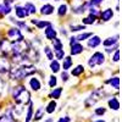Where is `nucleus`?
<instances>
[{
  "instance_id": "f257e3e1",
  "label": "nucleus",
  "mask_w": 122,
  "mask_h": 122,
  "mask_svg": "<svg viewBox=\"0 0 122 122\" xmlns=\"http://www.w3.org/2000/svg\"><path fill=\"white\" fill-rule=\"evenodd\" d=\"M36 67L32 65H21L17 68H11L9 71L10 72V77L12 79H23L27 76H30L36 73Z\"/></svg>"
},
{
  "instance_id": "f03ea898",
  "label": "nucleus",
  "mask_w": 122,
  "mask_h": 122,
  "mask_svg": "<svg viewBox=\"0 0 122 122\" xmlns=\"http://www.w3.org/2000/svg\"><path fill=\"white\" fill-rule=\"evenodd\" d=\"M12 98L15 100V103L16 104H20V105L28 104L29 101H30V94H29V92L23 86H17V87L14 88Z\"/></svg>"
},
{
  "instance_id": "7ed1b4c3",
  "label": "nucleus",
  "mask_w": 122,
  "mask_h": 122,
  "mask_svg": "<svg viewBox=\"0 0 122 122\" xmlns=\"http://www.w3.org/2000/svg\"><path fill=\"white\" fill-rule=\"evenodd\" d=\"M105 62V55L103 53H100V51H97L93 54V56H92L88 61V65L93 68L95 66H100V65H103Z\"/></svg>"
},
{
  "instance_id": "20e7f679",
  "label": "nucleus",
  "mask_w": 122,
  "mask_h": 122,
  "mask_svg": "<svg viewBox=\"0 0 122 122\" xmlns=\"http://www.w3.org/2000/svg\"><path fill=\"white\" fill-rule=\"evenodd\" d=\"M9 38L12 40V42H20V40H23V34L21 33V30L18 28H10L7 32Z\"/></svg>"
},
{
  "instance_id": "39448f33",
  "label": "nucleus",
  "mask_w": 122,
  "mask_h": 122,
  "mask_svg": "<svg viewBox=\"0 0 122 122\" xmlns=\"http://www.w3.org/2000/svg\"><path fill=\"white\" fill-rule=\"evenodd\" d=\"M11 70V64L6 57H0V72L7 73Z\"/></svg>"
},
{
  "instance_id": "423d86ee",
  "label": "nucleus",
  "mask_w": 122,
  "mask_h": 122,
  "mask_svg": "<svg viewBox=\"0 0 122 122\" xmlns=\"http://www.w3.org/2000/svg\"><path fill=\"white\" fill-rule=\"evenodd\" d=\"M44 34H45L46 39H49V40H53V39L56 37V30H55V28H54L51 25H49L48 27H45Z\"/></svg>"
},
{
  "instance_id": "0eeeda50",
  "label": "nucleus",
  "mask_w": 122,
  "mask_h": 122,
  "mask_svg": "<svg viewBox=\"0 0 122 122\" xmlns=\"http://www.w3.org/2000/svg\"><path fill=\"white\" fill-rule=\"evenodd\" d=\"M100 17H101V20H103L104 22L110 21V20L114 17V11H112V9H106V10H104V11L100 14Z\"/></svg>"
},
{
  "instance_id": "6e6552de",
  "label": "nucleus",
  "mask_w": 122,
  "mask_h": 122,
  "mask_svg": "<svg viewBox=\"0 0 122 122\" xmlns=\"http://www.w3.org/2000/svg\"><path fill=\"white\" fill-rule=\"evenodd\" d=\"M101 43V39L98 36H92L90 39H88V46L89 48H97Z\"/></svg>"
},
{
  "instance_id": "1a4fd4ad",
  "label": "nucleus",
  "mask_w": 122,
  "mask_h": 122,
  "mask_svg": "<svg viewBox=\"0 0 122 122\" xmlns=\"http://www.w3.org/2000/svg\"><path fill=\"white\" fill-rule=\"evenodd\" d=\"M15 12H16V16L18 18H25V17H27L29 15L27 12V10L25 7H22V6H16L15 7Z\"/></svg>"
},
{
  "instance_id": "9d476101",
  "label": "nucleus",
  "mask_w": 122,
  "mask_h": 122,
  "mask_svg": "<svg viewBox=\"0 0 122 122\" xmlns=\"http://www.w3.org/2000/svg\"><path fill=\"white\" fill-rule=\"evenodd\" d=\"M83 45L82 44H78V43H76V44H73V45H71V55H78V54H81L83 51Z\"/></svg>"
},
{
  "instance_id": "9b49d317",
  "label": "nucleus",
  "mask_w": 122,
  "mask_h": 122,
  "mask_svg": "<svg viewBox=\"0 0 122 122\" xmlns=\"http://www.w3.org/2000/svg\"><path fill=\"white\" fill-rule=\"evenodd\" d=\"M117 42H118V36H115V37H110V38L105 39L104 42H103V44L106 48H109V46H112V45L117 44Z\"/></svg>"
},
{
  "instance_id": "f8f14e48",
  "label": "nucleus",
  "mask_w": 122,
  "mask_h": 122,
  "mask_svg": "<svg viewBox=\"0 0 122 122\" xmlns=\"http://www.w3.org/2000/svg\"><path fill=\"white\" fill-rule=\"evenodd\" d=\"M40 12L43 15H51L54 12V6L50 5V4H45V5L42 6V9H40Z\"/></svg>"
},
{
  "instance_id": "ddd939ff",
  "label": "nucleus",
  "mask_w": 122,
  "mask_h": 122,
  "mask_svg": "<svg viewBox=\"0 0 122 122\" xmlns=\"http://www.w3.org/2000/svg\"><path fill=\"white\" fill-rule=\"evenodd\" d=\"M62 60H64V62H62L64 71H67L68 68H71V66H72V59H71V56H66Z\"/></svg>"
},
{
  "instance_id": "4468645a",
  "label": "nucleus",
  "mask_w": 122,
  "mask_h": 122,
  "mask_svg": "<svg viewBox=\"0 0 122 122\" xmlns=\"http://www.w3.org/2000/svg\"><path fill=\"white\" fill-rule=\"evenodd\" d=\"M29 86H30V88H32L33 90H39L40 89V82H39V79L38 78H32L29 81Z\"/></svg>"
},
{
  "instance_id": "2eb2a0df",
  "label": "nucleus",
  "mask_w": 122,
  "mask_h": 122,
  "mask_svg": "<svg viewBox=\"0 0 122 122\" xmlns=\"http://www.w3.org/2000/svg\"><path fill=\"white\" fill-rule=\"evenodd\" d=\"M11 6L10 5H6V4H1L0 5V15H9L11 12Z\"/></svg>"
},
{
  "instance_id": "dca6fc26",
  "label": "nucleus",
  "mask_w": 122,
  "mask_h": 122,
  "mask_svg": "<svg viewBox=\"0 0 122 122\" xmlns=\"http://www.w3.org/2000/svg\"><path fill=\"white\" fill-rule=\"evenodd\" d=\"M109 106H110L111 109H114V110H118V109H120V103H118L117 98L110 99V100H109Z\"/></svg>"
},
{
  "instance_id": "f3484780",
  "label": "nucleus",
  "mask_w": 122,
  "mask_h": 122,
  "mask_svg": "<svg viewBox=\"0 0 122 122\" xmlns=\"http://www.w3.org/2000/svg\"><path fill=\"white\" fill-rule=\"evenodd\" d=\"M107 83L112 86V88L118 89V88H120V78H118V77H114V78L109 79V81H107Z\"/></svg>"
},
{
  "instance_id": "a211bd4d",
  "label": "nucleus",
  "mask_w": 122,
  "mask_h": 122,
  "mask_svg": "<svg viewBox=\"0 0 122 122\" xmlns=\"http://www.w3.org/2000/svg\"><path fill=\"white\" fill-rule=\"evenodd\" d=\"M50 68H51V71L54 73L59 72L60 71V64L57 60H51V62H50Z\"/></svg>"
},
{
  "instance_id": "6ab92c4d",
  "label": "nucleus",
  "mask_w": 122,
  "mask_h": 122,
  "mask_svg": "<svg viewBox=\"0 0 122 122\" xmlns=\"http://www.w3.org/2000/svg\"><path fill=\"white\" fill-rule=\"evenodd\" d=\"M54 54H55V57L57 60H62L65 57V50H64V48L62 49H54Z\"/></svg>"
},
{
  "instance_id": "aec40b11",
  "label": "nucleus",
  "mask_w": 122,
  "mask_h": 122,
  "mask_svg": "<svg viewBox=\"0 0 122 122\" xmlns=\"http://www.w3.org/2000/svg\"><path fill=\"white\" fill-rule=\"evenodd\" d=\"M44 112H45V111H44V109L43 107H39L38 110H37V112L34 114V121H39V120H42L43 117H44Z\"/></svg>"
},
{
  "instance_id": "412c9836",
  "label": "nucleus",
  "mask_w": 122,
  "mask_h": 122,
  "mask_svg": "<svg viewBox=\"0 0 122 122\" xmlns=\"http://www.w3.org/2000/svg\"><path fill=\"white\" fill-rule=\"evenodd\" d=\"M83 71H84V67L82 65H78L77 67H75L72 71H71V75L72 76H79L81 73H83Z\"/></svg>"
},
{
  "instance_id": "4be33fe9",
  "label": "nucleus",
  "mask_w": 122,
  "mask_h": 122,
  "mask_svg": "<svg viewBox=\"0 0 122 122\" xmlns=\"http://www.w3.org/2000/svg\"><path fill=\"white\" fill-rule=\"evenodd\" d=\"M55 107H56V103L54 100H51L50 103L48 104V106H46V109H45V112H48V114H53L54 111H55Z\"/></svg>"
},
{
  "instance_id": "5701e85b",
  "label": "nucleus",
  "mask_w": 122,
  "mask_h": 122,
  "mask_svg": "<svg viewBox=\"0 0 122 122\" xmlns=\"http://www.w3.org/2000/svg\"><path fill=\"white\" fill-rule=\"evenodd\" d=\"M33 117V104L29 101V106H28V111H27V117H26V122H29Z\"/></svg>"
},
{
  "instance_id": "b1692460",
  "label": "nucleus",
  "mask_w": 122,
  "mask_h": 122,
  "mask_svg": "<svg viewBox=\"0 0 122 122\" xmlns=\"http://www.w3.org/2000/svg\"><path fill=\"white\" fill-rule=\"evenodd\" d=\"M95 16H93V15H90V16H88V17H86V18H83L82 20V22H83V25L86 26V25H93L94 22H95Z\"/></svg>"
},
{
  "instance_id": "393cba45",
  "label": "nucleus",
  "mask_w": 122,
  "mask_h": 122,
  "mask_svg": "<svg viewBox=\"0 0 122 122\" xmlns=\"http://www.w3.org/2000/svg\"><path fill=\"white\" fill-rule=\"evenodd\" d=\"M86 10H87V6L84 4V5H79V6L72 7V12H75V14H83Z\"/></svg>"
},
{
  "instance_id": "a878e982",
  "label": "nucleus",
  "mask_w": 122,
  "mask_h": 122,
  "mask_svg": "<svg viewBox=\"0 0 122 122\" xmlns=\"http://www.w3.org/2000/svg\"><path fill=\"white\" fill-rule=\"evenodd\" d=\"M23 7L27 10V12H28V14H36V11H37L36 6H34L32 3H27V4H26Z\"/></svg>"
},
{
  "instance_id": "bb28decb",
  "label": "nucleus",
  "mask_w": 122,
  "mask_h": 122,
  "mask_svg": "<svg viewBox=\"0 0 122 122\" xmlns=\"http://www.w3.org/2000/svg\"><path fill=\"white\" fill-rule=\"evenodd\" d=\"M61 93H62V88H56L50 93V97L54 98V99H59L61 97Z\"/></svg>"
},
{
  "instance_id": "cd10ccee",
  "label": "nucleus",
  "mask_w": 122,
  "mask_h": 122,
  "mask_svg": "<svg viewBox=\"0 0 122 122\" xmlns=\"http://www.w3.org/2000/svg\"><path fill=\"white\" fill-rule=\"evenodd\" d=\"M53 46H54V49H62L64 48L62 42H61L59 38H56V37L53 39Z\"/></svg>"
},
{
  "instance_id": "c85d7f7f",
  "label": "nucleus",
  "mask_w": 122,
  "mask_h": 122,
  "mask_svg": "<svg viewBox=\"0 0 122 122\" xmlns=\"http://www.w3.org/2000/svg\"><path fill=\"white\" fill-rule=\"evenodd\" d=\"M92 36H93L92 33H82V34H78L76 37V39H77V42H82V40H86V39L90 38Z\"/></svg>"
},
{
  "instance_id": "c756f323",
  "label": "nucleus",
  "mask_w": 122,
  "mask_h": 122,
  "mask_svg": "<svg viewBox=\"0 0 122 122\" xmlns=\"http://www.w3.org/2000/svg\"><path fill=\"white\" fill-rule=\"evenodd\" d=\"M101 3H103V0H90V1L86 3L87 10H88V7H90V6H99Z\"/></svg>"
},
{
  "instance_id": "7c9ffc66",
  "label": "nucleus",
  "mask_w": 122,
  "mask_h": 122,
  "mask_svg": "<svg viewBox=\"0 0 122 122\" xmlns=\"http://www.w3.org/2000/svg\"><path fill=\"white\" fill-rule=\"evenodd\" d=\"M44 53H45V55H46V57L51 61V60H54V53L51 51V49H50L49 46H45L44 48Z\"/></svg>"
},
{
  "instance_id": "2f4dec72",
  "label": "nucleus",
  "mask_w": 122,
  "mask_h": 122,
  "mask_svg": "<svg viewBox=\"0 0 122 122\" xmlns=\"http://www.w3.org/2000/svg\"><path fill=\"white\" fill-rule=\"evenodd\" d=\"M10 21H11V22H14L15 25H17L18 27H21V28H25V29H28V30H30L27 26H26V23L25 22H20V21H16V20L14 18V17H10Z\"/></svg>"
},
{
  "instance_id": "473e14b6",
  "label": "nucleus",
  "mask_w": 122,
  "mask_h": 122,
  "mask_svg": "<svg viewBox=\"0 0 122 122\" xmlns=\"http://www.w3.org/2000/svg\"><path fill=\"white\" fill-rule=\"evenodd\" d=\"M88 10H89V12H90V15H93V16H98L99 14H100V11H99V7L98 6H90V7H88Z\"/></svg>"
},
{
  "instance_id": "72a5a7b5",
  "label": "nucleus",
  "mask_w": 122,
  "mask_h": 122,
  "mask_svg": "<svg viewBox=\"0 0 122 122\" xmlns=\"http://www.w3.org/2000/svg\"><path fill=\"white\" fill-rule=\"evenodd\" d=\"M0 122H15L12 116H9V115H3L0 116Z\"/></svg>"
},
{
  "instance_id": "f704fd0d",
  "label": "nucleus",
  "mask_w": 122,
  "mask_h": 122,
  "mask_svg": "<svg viewBox=\"0 0 122 122\" xmlns=\"http://www.w3.org/2000/svg\"><path fill=\"white\" fill-rule=\"evenodd\" d=\"M66 12H67V6L64 4V5H60V7H59V10H57V14H59V16H64V15H66Z\"/></svg>"
},
{
  "instance_id": "c9c22d12",
  "label": "nucleus",
  "mask_w": 122,
  "mask_h": 122,
  "mask_svg": "<svg viewBox=\"0 0 122 122\" xmlns=\"http://www.w3.org/2000/svg\"><path fill=\"white\" fill-rule=\"evenodd\" d=\"M49 25H51V23L48 22V21H38V22H37V27H38L39 29H43V28L48 27Z\"/></svg>"
},
{
  "instance_id": "e433bc0d",
  "label": "nucleus",
  "mask_w": 122,
  "mask_h": 122,
  "mask_svg": "<svg viewBox=\"0 0 122 122\" xmlns=\"http://www.w3.org/2000/svg\"><path fill=\"white\" fill-rule=\"evenodd\" d=\"M86 29V26H71V32H81V30Z\"/></svg>"
},
{
  "instance_id": "4c0bfd02",
  "label": "nucleus",
  "mask_w": 122,
  "mask_h": 122,
  "mask_svg": "<svg viewBox=\"0 0 122 122\" xmlns=\"http://www.w3.org/2000/svg\"><path fill=\"white\" fill-rule=\"evenodd\" d=\"M56 83H57L56 77H55V76H51V77H50V81H49V86L51 87V88H54V87L56 86Z\"/></svg>"
},
{
  "instance_id": "58836bf2",
  "label": "nucleus",
  "mask_w": 122,
  "mask_h": 122,
  "mask_svg": "<svg viewBox=\"0 0 122 122\" xmlns=\"http://www.w3.org/2000/svg\"><path fill=\"white\" fill-rule=\"evenodd\" d=\"M105 112H106V110H105L104 107H98V109H95V115H98V116L104 115Z\"/></svg>"
},
{
  "instance_id": "ea45409f",
  "label": "nucleus",
  "mask_w": 122,
  "mask_h": 122,
  "mask_svg": "<svg viewBox=\"0 0 122 122\" xmlns=\"http://www.w3.org/2000/svg\"><path fill=\"white\" fill-rule=\"evenodd\" d=\"M112 59H114L115 62H117V61L120 60V50H118V49L115 50V54H114V57H112Z\"/></svg>"
},
{
  "instance_id": "a19ab883",
  "label": "nucleus",
  "mask_w": 122,
  "mask_h": 122,
  "mask_svg": "<svg viewBox=\"0 0 122 122\" xmlns=\"http://www.w3.org/2000/svg\"><path fill=\"white\" fill-rule=\"evenodd\" d=\"M118 48V44H115V45H112V46H109L107 49H106V53H112L114 50H116Z\"/></svg>"
},
{
  "instance_id": "79ce46f5",
  "label": "nucleus",
  "mask_w": 122,
  "mask_h": 122,
  "mask_svg": "<svg viewBox=\"0 0 122 122\" xmlns=\"http://www.w3.org/2000/svg\"><path fill=\"white\" fill-rule=\"evenodd\" d=\"M61 78H62L64 82H66V81L68 79V75H67L66 72H62V73H61Z\"/></svg>"
},
{
  "instance_id": "37998d69",
  "label": "nucleus",
  "mask_w": 122,
  "mask_h": 122,
  "mask_svg": "<svg viewBox=\"0 0 122 122\" xmlns=\"http://www.w3.org/2000/svg\"><path fill=\"white\" fill-rule=\"evenodd\" d=\"M57 122H70V117L68 116H65V117H61Z\"/></svg>"
},
{
  "instance_id": "c03bdc74",
  "label": "nucleus",
  "mask_w": 122,
  "mask_h": 122,
  "mask_svg": "<svg viewBox=\"0 0 122 122\" xmlns=\"http://www.w3.org/2000/svg\"><path fill=\"white\" fill-rule=\"evenodd\" d=\"M77 43V39H76V37H72L70 39V45H73V44H76Z\"/></svg>"
},
{
  "instance_id": "a18cd8bd",
  "label": "nucleus",
  "mask_w": 122,
  "mask_h": 122,
  "mask_svg": "<svg viewBox=\"0 0 122 122\" xmlns=\"http://www.w3.org/2000/svg\"><path fill=\"white\" fill-rule=\"evenodd\" d=\"M15 1V0H5V1H4V4H6V5H10V4H11V3H14Z\"/></svg>"
},
{
  "instance_id": "49530a36",
  "label": "nucleus",
  "mask_w": 122,
  "mask_h": 122,
  "mask_svg": "<svg viewBox=\"0 0 122 122\" xmlns=\"http://www.w3.org/2000/svg\"><path fill=\"white\" fill-rule=\"evenodd\" d=\"M37 22H38L37 20H32V23H33V25H37Z\"/></svg>"
},
{
  "instance_id": "de8ad7c7",
  "label": "nucleus",
  "mask_w": 122,
  "mask_h": 122,
  "mask_svg": "<svg viewBox=\"0 0 122 122\" xmlns=\"http://www.w3.org/2000/svg\"><path fill=\"white\" fill-rule=\"evenodd\" d=\"M94 122H105L104 120H98V121H94Z\"/></svg>"
},
{
  "instance_id": "09e8293b",
  "label": "nucleus",
  "mask_w": 122,
  "mask_h": 122,
  "mask_svg": "<svg viewBox=\"0 0 122 122\" xmlns=\"http://www.w3.org/2000/svg\"><path fill=\"white\" fill-rule=\"evenodd\" d=\"M55 1H59V0H55Z\"/></svg>"
}]
</instances>
